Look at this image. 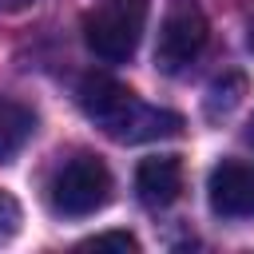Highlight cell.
<instances>
[{
    "label": "cell",
    "mask_w": 254,
    "mask_h": 254,
    "mask_svg": "<svg viewBox=\"0 0 254 254\" xmlns=\"http://www.w3.org/2000/svg\"><path fill=\"white\" fill-rule=\"evenodd\" d=\"M83 115L103 127L115 143H147V139H171L183 131V115L167 111V107H151L143 103L127 83L103 75V71H91L79 79V91H75Z\"/></svg>",
    "instance_id": "6da1fadb"
},
{
    "label": "cell",
    "mask_w": 254,
    "mask_h": 254,
    "mask_svg": "<svg viewBox=\"0 0 254 254\" xmlns=\"http://www.w3.org/2000/svg\"><path fill=\"white\" fill-rule=\"evenodd\" d=\"M147 28V0H103L83 20V44L103 64H123L135 56Z\"/></svg>",
    "instance_id": "7a4b0ae2"
},
{
    "label": "cell",
    "mask_w": 254,
    "mask_h": 254,
    "mask_svg": "<svg viewBox=\"0 0 254 254\" xmlns=\"http://www.w3.org/2000/svg\"><path fill=\"white\" fill-rule=\"evenodd\" d=\"M111 198V171L95 155H71L56 167L48 183V202L64 218H87Z\"/></svg>",
    "instance_id": "3957f363"
},
{
    "label": "cell",
    "mask_w": 254,
    "mask_h": 254,
    "mask_svg": "<svg viewBox=\"0 0 254 254\" xmlns=\"http://www.w3.org/2000/svg\"><path fill=\"white\" fill-rule=\"evenodd\" d=\"M206 36H210V28H206L202 8H198L194 0H175V4L167 8L163 24H159L155 67H159V71H167V75L187 71V67H190V64L202 56Z\"/></svg>",
    "instance_id": "277c9868"
},
{
    "label": "cell",
    "mask_w": 254,
    "mask_h": 254,
    "mask_svg": "<svg viewBox=\"0 0 254 254\" xmlns=\"http://www.w3.org/2000/svg\"><path fill=\"white\" fill-rule=\"evenodd\" d=\"M206 202L218 218H254V163L222 159L206 175Z\"/></svg>",
    "instance_id": "5b68a950"
},
{
    "label": "cell",
    "mask_w": 254,
    "mask_h": 254,
    "mask_svg": "<svg viewBox=\"0 0 254 254\" xmlns=\"http://www.w3.org/2000/svg\"><path fill=\"white\" fill-rule=\"evenodd\" d=\"M135 190H139V198L151 210L171 206L183 194V163L175 155H151V159H143L139 171H135Z\"/></svg>",
    "instance_id": "8992f818"
},
{
    "label": "cell",
    "mask_w": 254,
    "mask_h": 254,
    "mask_svg": "<svg viewBox=\"0 0 254 254\" xmlns=\"http://www.w3.org/2000/svg\"><path fill=\"white\" fill-rule=\"evenodd\" d=\"M36 131V115L32 107H24L20 99H0V163L12 159Z\"/></svg>",
    "instance_id": "52a82bcc"
},
{
    "label": "cell",
    "mask_w": 254,
    "mask_h": 254,
    "mask_svg": "<svg viewBox=\"0 0 254 254\" xmlns=\"http://www.w3.org/2000/svg\"><path fill=\"white\" fill-rule=\"evenodd\" d=\"M238 95H242V75H226V79H218L214 87H210V99H206V107H210V115H226L234 103H238Z\"/></svg>",
    "instance_id": "ba28073f"
},
{
    "label": "cell",
    "mask_w": 254,
    "mask_h": 254,
    "mask_svg": "<svg viewBox=\"0 0 254 254\" xmlns=\"http://www.w3.org/2000/svg\"><path fill=\"white\" fill-rule=\"evenodd\" d=\"M79 250H139V238L135 234H127V230H103V234H91V238H83L79 242Z\"/></svg>",
    "instance_id": "9c48e42d"
},
{
    "label": "cell",
    "mask_w": 254,
    "mask_h": 254,
    "mask_svg": "<svg viewBox=\"0 0 254 254\" xmlns=\"http://www.w3.org/2000/svg\"><path fill=\"white\" fill-rule=\"evenodd\" d=\"M20 202L8 194V190H0V242H8L16 230H20Z\"/></svg>",
    "instance_id": "30bf717a"
},
{
    "label": "cell",
    "mask_w": 254,
    "mask_h": 254,
    "mask_svg": "<svg viewBox=\"0 0 254 254\" xmlns=\"http://www.w3.org/2000/svg\"><path fill=\"white\" fill-rule=\"evenodd\" d=\"M36 0H0V12H24V8H32Z\"/></svg>",
    "instance_id": "8fae6325"
},
{
    "label": "cell",
    "mask_w": 254,
    "mask_h": 254,
    "mask_svg": "<svg viewBox=\"0 0 254 254\" xmlns=\"http://www.w3.org/2000/svg\"><path fill=\"white\" fill-rule=\"evenodd\" d=\"M246 139H250V143H254V119H250V131H246Z\"/></svg>",
    "instance_id": "7c38bea8"
},
{
    "label": "cell",
    "mask_w": 254,
    "mask_h": 254,
    "mask_svg": "<svg viewBox=\"0 0 254 254\" xmlns=\"http://www.w3.org/2000/svg\"><path fill=\"white\" fill-rule=\"evenodd\" d=\"M250 48H254V24H250Z\"/></svg>",
    "instance_id": "4fadbf2b"
}]
</instances>
